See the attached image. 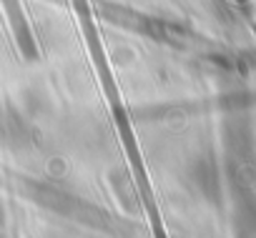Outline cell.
<instances>
[{"instance_id": "obj_1", "label": "cell", "mask_w": 256, "mask_h": 238, "mask_svg": "<svg viewBox=\"0 0 256 238\" xmlns=\"http://www.w3.org/2000/svg\"><path fill=\"white\" fill-rule=\"evenodd\" d=\"M70 5L76 8V15L80 20V28L86 33V40H88V50L93 55V63H96V70L100 75V83L106 88V95L110 98V110H113V118H116V126L120 131V138L126 143V153H128V161H131V168H134V176L138 178L141 183V201L146 206V211L151 213V221L158 218L156 213V203H154V196H151V186H148V178H146V168H144V158L136 148V138H134V131H131V123H128V113L120 103V95L116 90V80H113V73L108 68V60L103 55V45H100V38H98V30H96V23H93V10L88 5V0H70Z\"/></svg>"}, {"instance_id": "obj_2", "label": "cell", "mask_w": 256, "mask_h": 238, "mask_svg": "<svg viewBox=\"0 0 256 238\" xmlns=\"http://www.w3.org/2000/svg\"><path fill=\"white\" fill-rule=\"evenodd\" d=\"M96 13L110 23V25H118L128 33H136V35H144L154 43H164L168 48H178V50H191V48H201V45H208V40L204 35H198L196 30L186 28V25H178V23H171L166 18H158V15H148V13H141L131 5H120V3H113V0H98L96 3Z\"/></svg>"}, {"instance_id": "obj_3", "label": "cell", "mask_w": 256, "mask_h": 238, "mask_svg": "<svg viewBox=\"0 0 256 238\" xmlns=\"http://www.w3.org/2000/svg\"><path fill=\"white\" fill-rule=\"evenodd\" d=\"M18 193H23L36 206H40L60 218H68L73 223H80L86 228H110V216L106 211H100L90 201H86L66 188H58L53 183L23 176V178H18Z\"/></svg>"}, {"instance_id": "obj_4", "label": "cell", "mask_w": 256, "mask_h": 238, "mask_svg": "<svg viewBox=\"0 0 256 238\" xmlns=\"http://www.w3.org/2000/svg\"><path fill=\"white\" fill-rule=\"evenodd\" d=\"M6 8V15H8V23H10V30H13V38L23 53L26 60H36L38 58V45H36V38H33V30L28 25V18L20 8V0H0Z\"/></svg>"}]
</instances>
